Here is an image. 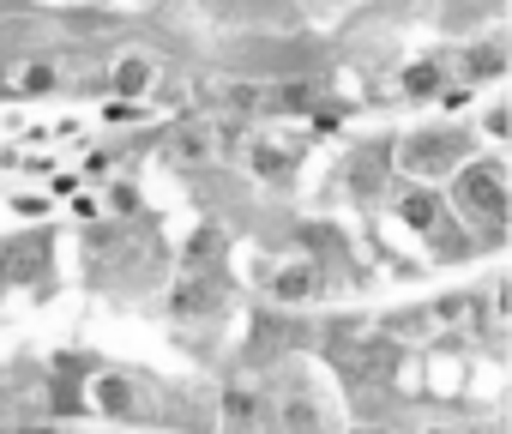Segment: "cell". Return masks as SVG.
<instances>
[{
  "label": "cell",
  "instance_id": "9a60e30c",
  "mask_svg": "<svg viewBox=\"0 0 512 434\" xmlns=\"http://www.w3.org/2000/svg\"><path fill=\"white\" fill-rule=\"evenodd\" d=\"M49 85H55V67H49V61H37V55H31V61H25V67H19V91H49Z\"/></svg>",
  "mask_w": 512,
  "mask_h": 434
},
{
  "label": "cell",
  "instance_id": "7a4b0ae2",
  "mask_svg": "<svg viewBox=\"0 0 512 434\" xmlns=\"http://www.w3.org/2000/svg\"><path fill=\"white\" fill-rule=\"evenodd\" d=\"M470 157H476V145H470L464 127H422V133L404 139L398 169L404 175H458Z\"/></svg>",
  "mask_w": 512,
  "mask_h": 434
},
{
  "label": "cell",
  "instance_id": "5b68a950",
  "mask_svg": "<svg viewBox=\"0 0 512 434\" xmlns=\"http://www.w3.org/2000/svg\"><path fill=\"white\" fill-rule=\"evenodd\" d=\"M0 284H25V290L49 296V284H55V236L0 242Z\"/></svg>",
  "mask_w": 512,
  "mask_h": 434
},
{
  "label": "cell",
  "instance_id": "52a82bcc",
  "mask_svg": "<svg viewBox=\"0 0 512 434\" xmlns=\"http://www.w3.org/2000/svg\"><path fill=\"white\" fill-rule=\"evenodd\" d=\"M392 217H398L410 236H422V242H428V236L446 224V217H452V199L416 181V187H398V193H392Z\"/></svg>",
  "mask_w": 512,
  "mask_h": 434
},
{
  "label": "cell",
  "instance_id": "8fae6325",
  "mask_svg": "<svg viewBox=\"0 0 512 434\" xmlns=\"http://www.w3.org/2000/svg\"><path fill=\"white\" fill-rule=\"evenodd\" d=\"M109 91L139 103V97H151V91H157V67H151L145 55H121V61L109 67Z\"/></svg>",
  "mask_w": 512,
  "mask_h": 434
},
{
  "label": "cell",
  "instance_id": "5bb4252c",
  "mask_svg": "<svg viewBox=\"0 0 512 434\" xmlns=\"http://www.w3.org/2000/svg\"><path fill=\"white\" fill-rule=\"evenodd\" d=\"M103 205H109V217H121V224H145V199H139L133 181H109L103 187Z\"/></svg>",
  "mask_w": 512,
  "mask_h": 434
},
{
  "label": "cell",
  "instance_id": "ac0fdd59",
  "mask_svg": "<svg viewBox=\"0 0 512 434\" xmlns=\"http://www.w3.org/2000/svg\"><path fill=\"white\" fill-rule=\"evenodd\" d=\"M356 434H398V428H392V422H362Z\"/></svg>",
  "mask_w": 512,
  "mask_h": 434
},
{
  "label": "cell",
  "instance_id": "277c9868",
  "mask_svg": "<svg viewBox=\"0 0 512 434\" xmlns=\"http://www.w3.org/2000/svg\"><path fill=\"white\" fill-rule=\"evenodd\" d=\"M91 404H97V416H115V422H151L163 410V404H151V386L127 368H97Z\"/></svg>",
  "mask_w": 512,
  "mask_h": 434
},
{
  "label": "cell",
  "instance_id": "7c38bea8",
  "mask_svg": "<svg viewBox=\"0 0 512 434\" xmlns=\"http://www.w3.org/2000/svg\"><path fill=\"white\" fill-rule=\"evenodd\" d=\"M247 163H253V175L260 181H272V187H284L290 175H296V151H284V145H247Z\"/></svg>",
  "mask_w": 512,
  "mask_h": 434
},
{
  "label": "cell",
  "instance_id": "ffe728a7",
  "mask_svg": "<svg viewBox=\"0 0 512 434\" xmlns=\"http://www.w3.org/2000/svg\"><path fill=\"white\" fill-rule=\"evenodd\" d=\"M0 434H13V428H7V422H0Z\"/></svg>",
  "mask_w": 512,
  "mask_h": 434
},
{
  "label": "cell",
  "instance_id": "4fadbf2b",
  "mask_svg": "<svg viewBox=\"0 0 512 434\" xmlns=\"http://www.w3.org/2000/svg\"><path fill=\"white\" fill-rule=\"evenodd\" d=\"M223 248H229L223 224H199L193 242H187V254H181V266H223Z\"/></svg>",
  "mask_w": 512,
  "mask_h": 434
},
{
  "label": "cell",
  "instance_id": "ba28073f",
  "mask_svg": "<svg viewBox=\"0 0 512 434\" xmlns=\"http://www.w3.org/2000/svg\"><path fill=\"white\" fill-rule=\"evenodd\" d=\"M446 85H452V61H446V55H422V61H410V67L398 73V97H404V103H428V97L440 103Z\"/></svg>",
  "mask_w": 512,
  "mask_h": 434
},
{
  "label": "cell",
  "instance_id": "e0dca14e",
  "mask_svg": "<svg viewBox=\"0 0 512 434\" xmlns=\"http://www.w3.org/2000/svg\"><path fill=\"white\" fill-rule=\"evenodd\" d=\"M13 211H19V217H43L49 199H43V193H13Z\"/></svg>",
  "mask_w": 512,
  "mask_h": 434
},
{
  "label": "cell",
  "instance_id": "6da1fadb",
  "mask_svg": "<svg viewBox=\"0 0 512 434\" xmlns=\"http://www.w3.org/2000/svg\"><path fill=\"white\" fill-rule=\"evenodd\" d=\"M446 199H452V211L464 217V224L482 236V248H494L506 236V163L500 157H470L452 175Z\"/></svg>",
  "mask_w": 512,
  "mask_h": 434
},
{
  "label": "cell",
  "instance_id": "9c48e42d",
  "mask_svg": "<svg viewBox=\"0 0 512 434\" xmlns=\"http://www.w3.org/2000/svg\"><path fill=\"white\" fill-rule=\"evenodd\" d=\"M278 392V434H326V410L302 386H272Z\"/></svg>",
  "mask_w": 512,
  "mask_h": 434
},
{
  "label": "cell",
  "instance_id": "2e32d148",
  "mask_svg": "<svg viewBox=\"0 0 512 434\" xmlns=\"http://www.w3.org/2000/svg\"><path fill=\"white\" fill-rule=\"evenodd\" d=\"M482 139H512V109L506 103H488L482 109Z\"/></svg>",
  "mask_w": 512,
  "mask_h": 434
},
{
  "label": "cell",
  "instance_id": "8992f818",
  "mask_svg": "<svg viewBox=\"0 0 512 434\" xmlns=\"http://www.w3.org/2000/svg\"><path fill=\"white\" fill-rule=\"evenodd\" d=\"M326 284H332V266L314 260V254H302V260L266 272V302H272V308H308V302H320Z\"/></svg>",
  "mask_w": 512,
  "mask_h": 434
},
{
  "label": "cell",
  "instance_id": "30bf717a",
  "mask_svg": "<svg viewBox=\"0 0 512 434\" xmlns=\"http://www.w3.org/2000/svg\"><path fill=\"white\" fill-rule=\"evenodd\" d=\"M506 37H482V43H470V49H458V79H470V85H494L500 73H506Z\"/></svg>",
  "mask_w": 512,
  "mask_h": 434
},
{
  "label": "cell",
  "instance_id": "3957f363",
  "mask_svg": "<svg viewBox=\"0 0 512 434\" xmlns=\"http://www.w3.org/2000/svg\"><path fill=\"white\" fill-rule=\"evenodd\" d=\"M223 266H181V278L169 284V320L175 326H205V320H217L223 314Z\"/></svg>",
  "mask_w": 512,
  "mask_h": 434
},
{
  "label": "cell",
  "instance_id": "d6986e66",
  "mask_svg": "<svg viewBox=\"0 0 512 434\" xmlns=\"http://www.w3.org/2000/svg\"><path fill=\"white\" fill-rule=\"evenodd\" d=\"M416 434H464V428H416Z\"/></svg>",
  "mask_w": 512,
  "mask_h": 434
}]
</instances>
